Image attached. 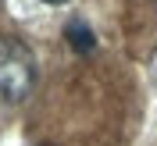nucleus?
Segmentation results:
<instances>
[{
  "mask_svg": "<svg viewBox=\"0 0 157 146\" xmlns=\"http://www.w3.org/2000/svg\"><path fill=\"white\" fill-rule=\"evenodd\" d=\"M47 4H64V0H47Z\"/></svg>",
  "mask_w": 157,
  "mask_h": 146,
  "instance_id": "3",
  "label": "nucleus"
},
{
  "mask_svg": "<svg viewBox=\"0 0 157 146\" xmlns=\"http://www.w3.org/2000/svg\"><path fill=\"white\" fill-rule=\"evenodd\" d=\"M68 39H71V47H75L78 54L93 50V32H89L82 21H71V25H68Z\"/></svg>",
  "mask_w": 157,
  "mask_h": 146,
  "instance_id": "2",
  "label": "nucleus"
},
{
  "mask_svg": "<svg viewBox=\"0 0 157 146\" xmlns=\"http://www.w3.org/2000/svg\"><path fill=\"white\" fill-rule=\"evenodd\" d=\"M36 82V57L14 36H0V103H18Z\"/></svg>",
  "mask_w": 157,
  "mask_h": 146,
  "instance_id": "1",
  "label": "nucleus"
}]
</instances>
